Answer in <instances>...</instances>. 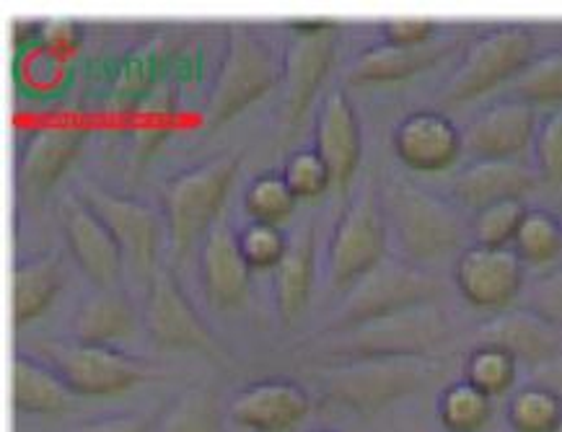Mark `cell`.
I'll list each match as a JSON object with an SVG mask.
<instances>
[{
  "label": "cell",
  "instance_id": "6da1fadb",
  "mask_svg": "<svg viewBox=\"0 0 562 432\" xmlns=\"http://www.w3.org/2000/svg\"><path fill=\"white\" fill-rule=\"evenodd\" d=\"M379 197L386 234H392L400 257L417 268L461 249L470 234V226L449 200L409 179H389L379 190Z\"/></svg>",
  "mask_w": 562,
  "mask_h": 432
},
{
  "label": "cell",
  "instance_id": "7a4b0ae2",
  "mask_svg": "<svg viewBox=\"0 0 562 432\" xmlns=\"http://www.w3.org/2000/svg\"><path fill=\"white\" fill-rule=\"evenodd\" d=\"M441 371L443 363L436 355H396L329 360L312 376L329 401L358 414H373L415 394Z\"/></svg>",
  "mask_w": 562,
  "mask_h": 432
},
{
  "label": "cell",
  "instance_id": "3957f363",
  "mask_svg": "<svg viewBox=\"0 0 562 432\" xmlns=\"http://www.w3.org/2000/svg\"><path fill=\"white\" fill-rule=\"evenodd\" d=\"M449 334L451 323L438 300H423L352 327L327 331L329 342L322 344V355L327 352L335 360L434 355Z\"/></svg>",
  "mask_w": 562,
  "mask_h": 432
},
{
  "label": "cell",
  "instance_id": "277c9868",
  "mask_svg": "<svg viewBox=\"0 0 562 432\" xmlns=\"http://www.w3.org/2000/svg\"><path fill=\"white\" fill-rule=\"evenodd\" d=\"M280 78H283V60L270 39H265L249 24L234 21L226 32V47L205 104L207 125L213 127L231 120L257 96L270 91Z\"/></svg>",
  "mask_w": 562,
  "mask_h": 432
},
{
  "label": "cell",
  "instance_id": "5b68a950",
  "mask_svg": "<svg viewBox=\"0 0 562 432\" xmlns=\"http://www.w3.org/2000/svg\"><path fill=\"white\" fill-rule=\"evenodd\" d=\"M236 166H239V156L221 154L192 169L179 171L164 184L161 213L175 257L182 259L198 241V236L207 234V228L213 226L215 213L236 174Z\"/></svg>",
  "mask_w": 562,
  "mask_h": 432
},
{
  "label": "cell",
  "instance_id": "8992f818",
  "mask_svg": "<svg viewBox=\"0 0 562 432\" xmlns=\"http://www.w3.org/2000/svg\"><path fill=\"white\" fill-rule=\"evenodd\" d=\"M441 293V280L407 259L386 254L350 285L348 295L335 311V319L324 331L352 327V323L400 311V308L423 304V300H436Z\"/></svg>",
  "mask_w": 562,
  "mask_h": 432
},
{
  "label": "cell",
  "instance_id": "52a82bcc",
  "mask_svg": "<svg viewBox=\"0 0 562 432\" xmlns=\"http://www.w3.org/2000/svg\"><path fill=\"white\" fill-rule=\"evenodd\" d=\"M535 34L521 24L493 26L464 47V55L441 89L443 104L470 102L503 81H514L535 57Z\"/></svg>",
  "mask_w": 562,
  "mask_h": 432
},
{
  "label": "cell",
  "instance_id": "ba28073f",
  "mask_svg": "<svg viewBox=\"0 0 562 432\" xmlns=\"http://www.w3.org/2000/svg\"><path fill=\"white\" fill-rule=\"evenodd\" d=\"M386 220L381 211L379 190L363 184L337 218L327 249L329 283L352 285L386 257Z\"/></svg>",
  "mask_w": 562,
  "mask_h": 432
},
{
  "label": "cell",
  "instance_id": "9c48e42d",
  "mask_svg": "<svg viewBox=\"0 0 562 432\" xmlns=\"http://www.w3.org/2000/svg\"><path fill=\"white\" fill-rule=\"evenodd\" d=\"M49 365L60 373L74 394L110 396L150 378V368L140 360L110 348V344L49 342L40 348Z\"/></svg>",
  "mask_w": 562,
  "mask_h": 432
},
{
  "label": "cell",
  "instance_id": "30bf717a",
  "mask_svg": "<svg viewBox=\"0 0 562 432\" xmlns=\"http://www.w3.org/2000/svg\"><path fill=\"white\" fill-rule=\"evenodd\" d=\"M83 203L91 207L104 226L112 230L114 241L122 251V259L146 280L156 272V249H158V218L148 205L138 200L122 197V194L106 192L97 184H81Z\"/></svg>",
  "mask_w": 562,
  "mask_h": 432
},
{
  "label": "cell",
  "instance_id": "8fae6325",
  "mask_svg": "<svg viewBox=\"0 0 562 432\" xmlns=\"http://www.w3.org/2000/svg\"><path fill=\"white\" fill-rule=\"evenodd\" d=\"M86 129L74 117H60L32 129L16 158V192L21 203H34L57 182L81 148Z\"/></svg>",
  "mask_w": 562,
  "mask_h": 432
},
{
  "label": "cell",
  "instance_id": "7c38bea8",
  "mask_svg": "<svg viewBox=\"0 0 562 432\" xmlns=\"http://www.w3.org/2000/svg\"><path fill=\"white\" fill-rule=\"evenodd\" d=\"M453 283L480 308H503L521 293L524 262L510 247L470 243L453 262Z\"/></svg>",
  "mask_w": 562,
  "mask_h": 432
},
{
  "label": "cell",
  "instance_id": "4fadbf2b",
  "mask_svg": "<svg viewBox=\"0 0 562 432\" xmlns=\"http://www.w3.org/2000/svg\"><path fill=\"white\" fill-rule=\"evenodd\" d=\"M146 329L150 340L164 348L215 352V340L169 270L158 268L148 280Z\"/></svg>",
  "mask_w": 562,
  "mask_h": 432
},
{
  "label": "cell",
  "instance_id": "5bb4252c",
  "mask_svg": "<svg viewBox=\"0 0 562 432\" xmlns=\"http://www.w3.org/2000/svg\"><path fill=\"white\" fill-rule=\"evenodd\" d=\"M60 223L65 241L74 251L78 268L99 291H112L120 280L122 251L104 220L83 203L81 194H68L60 203Z\"/></svg>",
  "mask_w": 562,
  "mask_h": 432
},
{
  "label": "cell",
  "instance_id": "9a60e30c",
  "mask_svg": "<svg viewBox=\"0 0 562 432\" xmlns=\"http://www.w3.org/2000/svg\"><path fill=\"white\" fill-rule=\"evenodd\" d=\"M335 29L322 32H295L288 39L283 55V99H280V114L283 125L295 127L304 117L312 96L327 76L329 65L335 60Z\"/></svg>",
  "mask_w": 562,
  "mask_h": 432
},
{
  "label": "cell",
  "instance_id": "2e32d148",
  "mask_svg": "<svg viewBox=\"0 0 562 432\" xmlns=\"http://www.w3.org/2000/svg\"><path fill=\"white\" fill-rule=\"evenodd\" d=\"M474 344H493L531 368L562 355V327L539 316L531 308L518 306L501 311L474 329Z\"/></svg>",
  "mask_w": 562,
  "mask_h": 432
},
{
  "label": "cell",
  "instance_id": "e0dca14e",
  "mask_svg": "<svg viewBox=\"0 0 562 432\" xmlns=\"http://www.w3.org/2000/svg\"><path fill=\"white\" fill-rule=\"evenodd\" d=\"M535 106L516 96H506L474 114L461 133V143L472 158H516L535 143Z\"/></svg>",
  "mask_w": 562,
  "mask_h": 432
},
{
  "label": "cell",
  "instance_id": "ac0fdd59",
  "mask_svg": "<svg viewBox=\"0 0 562 432\" xmlns=\"http://www.w3.org/2000/svg\"><path fill=\"white\" fill-rule=\"evenodd\" d=\"M312 399L306 388L288 378H265L244 386L231 399L228 414L255 432H285L304 420Z\"/></svg>",
  "mask_w": 562,
  "mask_h": 432
},
{
  "label": "cell",
  "instance_id": "d6986e66",
  "mask_svg": "<svg viewBox=\"0 0 562 432\" xmlns=\"http://www.w3.org/2000/svg\"><path fill=\"white\" fill-rule=\"evenodd\" d=\"M394 154L413 171H441L457 161L461 129L438 110H415L396 122L392 133Z\"/></svg>",
  "mask_w": 562,
  "mask_h": 432
},
{
  "label": "cell",
  "instance_id": "ffe728a7",
  "mask_svg": "<svg viewBox=\"0 0 562 432\" xmlns=\"http://www.w3.org/2000/svg\"><path fill=\"white\" fill-rule=\"evenodd\" d=\"M314 143L316 154L327 163L333 186L342 192L350 177L356 174L360 150H363L358 114L342 89H333L324 96L319 112H316Z\"/></svg>",
  "mask_w": 562,
  "mask_h": 432
},
{
  "label": "cell",
  "instance_id": "44dd1931",
  "mask_svg": "<svg viewBox=\"0 0 562 432\" xmlns=\"http://www.w3.org/2000/svg\"><path fill=\"white\" fill-rule=\"evenodd\" d=\"M537 171L516 158H472L451 179V197L477 213L501 200H524L537 186Z\"/></svg>",
  "mask_w": 562,
  "mask_h": 432
},
{
  "label": "cell",
  "instance_id": "7402d4cb",
  "mask_svg": "<svg viewBox=\"0 0 562 432\" xmlns=\"http://www.w3.org/2000/svg\"><path fill=\"white\" fill-rule=\"evenodd\" d=\"M459 45L457 34H436L434 39L420 42V45H379L366 47L363 53L352 57L348 70H345V81L348 83H389L402 81L420 70L436 65L441 57L451 53Z\"/></svg>",
  "mask_w": 562,
  "mask_h": 432
},
{
  "label": "cell",
  "instance_id": "603a6c76",
  "mask_svg": "<svg viewBox=\"0 0 562 432\" xmlns=\"http://www.w3.org/2000/svg\"><path fill=\"white\" fill-rule=\"evenodd\" d=\"M200 280L207 304L228 308L247 295L249 262L239 249V236L226 220H215L207 228L200 251Z\"/></svg>",
  "mask_w": 562,
  "mask_h": 432
},
{
  "label": "cell",
  "instance_id": "cb8c5ba5",
  "mask_svg": "<svg viewBox=\"0 0 562 432\" xmlns=\"http://www.w3.org/2000/svg\"><path fill=\"white\" fill-rule=\"evenodd\" d=\"M314 220L299 223L288 234L285 251L276 264V275H272V295H276V308L283 323H293L304 311L314 280Z\"/></svg>",
  "mask_w": 562,
  "mask_h": 432
},
{
  "label": "cell",
  "instance_id": "d4e9b609",
  "mask_svg": "<svg viewBox=\"0 0 562 432\" xmlns=\"http://www.w3.org/2000/svg\"><path fill=\"white\" fill-rule=\"evenodd\" d=\"M13 405L29 414H60L68 409L74 391L53 365L29 355L13 357Z\"/></svg>",
  "mask_w": 562,
  "mask_h": 432
},
{
  "label": "cell",
  "instance_id": "484cf974",
  "mask_svg": "<svg viewBox=\"0 0 562 432\" xmlns=\"http://www.w3.org/2000/svg\"><path fill=\"white\" fill-rule=\"evenodd\" d=\"M63 280V257L42 254L32 259H21L13 264L11 272V304H13V323L24 327L26 321L37 319L45 311L57 293Z\"/></svg>",
  "mask_w": 562,
  "mask_h": 432
},
{
  "label": "cell",
  "instance_id": "4316f807",
  "mask_svg": "<svg viewBox=\"0 0 562 432\" xmlns=\"http://www.w3.org/2000/svg\"><path fill=\"white\" fill-rule=\"evenodd\" d=\"M135 314L130 300L120 291H99L83 298L74 311L76 342L83 344H110L130 334Z\"/></svg>",
  "mask_w": 562,
  "mask_h": 432
},
{
  "label": "cell",
  "instance_id": "83f0119b",
  "mask_svg": "<svg viewBox=\"0 0 562 432\" xmlns=\"http://www.w3.org/2000/svg\"><path fill=\"white\" fill-rule=\"evenodd\" d=\"M436 409L446 432H480L493 414V396L467 378H459L438 394Z\"/></svg>",
  "mask_w": 562,
  "mask_h": 432
},
{
  "label": "cell",
  "instance_id": "f1b7e54d",
  "mask_svg": "<svg viewBox=\"0 0 562 432\" xmlns=\"http://www.w3.org/2000/svg\"><path fill=\"white\" fill-rule=\"evenodd\" d=\"M510 249L524 264H547L562 254V218L544 207H526Z\"/></svg>",
  "mask_w": 562,
  "mask_h": 432
},
{
  "label": "cell",
  "instance_id": "f546056e",
  "mask_svg": "<svg viewBox=\"0 0 562 432\" xmlns=\"http://www.w3.org/2000/svg\"><path fill=\"white\" fill-rule=\"evenodd\" d=\"M506 420L514 432H554L562 422V399L542 384H526L510 394Z\"/></svg>",
  "mask_w": 562,
  "mask_h": 432
},
{
  "label": "cell",
  "instance_id": "4dcf8cb0",
  "mask_svg": "<svg viewBox=\"0 0 562 432\" xmlns=\"http://www.w3.org/2000/svg\"><path fill=\"white\" fill-rule=\"evenodd\" d=\"M510 96L526 104H562V47L537 53L510 81Z\"/></svg>",
  "mask_w": 562,
  "mask_h": 432
},
{
  "label": "cell",
  "instance_id": "1f68e13d",
  "mask_svg": "<svg viewBox=\"0 0 562 432\" xmlns=\"http://www.w3.org/2000/svg\"><path fill=\"white\" fill-rule=\"evenodd\" d=\"M161 432H221V409L215 391L207 386H192L164 414Z\"/></svg>",
  "mask_w": 562,
  "mask_h": 432
},
{
  "label": "cell",
  "instance_id": "d6a6232c",
  "mask_svg": "<svg viewBox=\"0 0 562 432\" xmlns=\"http://www.w3.org/2000/svg\"><path fill=\"white\" fill-rule=\"evenodd\" d=\"M295 194L288 186L283 171H265L251 179L244 190V211L251 220L272 223L288 218L295 207Z\"/></svg>",
  "mask_w": 562,
  "mask_h": 432
},
{
  "label": "cell",
  "instance_id": "836d02e7",
  "mask_svg": "<svg viewBox=\"0 0 562 432\" xmlns=\"http://www.w3.org/2000/svg\"><path fill=\"white\" fill-rule=\"evenodd\" d=\"M516 357L493 344H474V350L464 360V378L493 399L510 391V386L516 384Z\"/></svg>",
  "mask_w": 562,
  "mask_h": 432
},
{
  "label": "cell",
  "instance_id": "e575fe53",
  "mask_svg": "<svg viewBox=\"0 0 562 432\" xmlns=\"http://www.w3.org/2000/svg\"><path fill=\"white\" fill-rule=\"evenodd\" d=\"M526 213L524 200H501L482 211L472 213L470 230L474 243H485V247H508L514 241V234Z\"/></svg>",
  "mask_w": 562,
  "mask_h": 432
},
{
  "label": "cell",
  "instance_id": "d590c367",
  "mask_svg": "<svg viewBox=\"0 0 562 432\" xmlns=\"http://www.w3.org/2000/svg\"><path fill=\"white\" fill-rule=\"evenodd\" d=\"M13 68H16L19 81L32 91L60 89L65 76H68V60L49 53V49L42 47L40 42H34V45L26 49H19L16 65H13Z\"/></svg>",
  "mask_w": 562,
  "mask_h": 432
},
{
  "label": "cell",
  "instance_id": "8d00e7d4",
  "mask_svg": "<svg viewBox=\"0 0 562 432\" xmlns=\"http://www.w3.org/2000/svg\"><path fill=\"white\" fill-rule=\"evenodd\" d=\"M283 177L295 197H316V194H322L327 186H333L327 163L322 161L316 148L293 150V154L285 158Z\"/></svg>",
  "mask_w": 562,
  "mask_h": 432
},
{
  "label": "cell",
  "instance_id": "74e56055",
  "mask_svg": "<svg viewBox=\"0 0 562 432\" xmlns=\"http://www.w3.org/2000/svg\"><path fill=\"white\" fill-rule=\"evenodd\" d=\"M236 236H239V249L249 268H276L288 241L278 226L262 220H249L241 230H236Z\"/></svg>",
  "mask_w": 562,
  "mask_h": 432
},
{
  "label": "cell",
  "instance_id": "f35d334b",
  "mask_svg": "<svg viewBox=\"0 0 562 432\" xmlns=\"http://www.w3.org/2000/svg\"><path fill=\"white\" fill-rule=\"evenodd\" d=\"M535 161L537 177L550 184L562 182V104L554 106L550 114L537 125L535 135Z\"/></svg>",
  "mask_w": 562,
  "mask_h": 432
},
{
  "label": "cell",
  "instance_id": "ab89813d",
  "mask_svg": "<svg viewBox=\"0 0 562 432\" xmlns=\"http://www.w3.org/2000/svg\"><path fill=\"white\" fill-rule=\"evenodd\" d=\"M524 306L562 327V268H554L537 277L529 287Z\"/></svg>",
  "mask_w": 562,
  "mask_h": 432
},
{
  "label": "cell",
  "instance_id": "60d3db41",
  "mask_svg": "<svg viewBox=\"0 0 562 432\" xmlns=\"http://www.w3.org/2000/svg\"><path fill=\"white\" fill-rule=\"evenodd\" d=\"M436 34V21L430 16H389L381 21V37L389 45H420Z\"/></svg>",
  "mask_w": 562,
  "mask_h": 432
},
{
  "label": "cell",
  "instance_id": "b9f144b4",
  "mask_svg": "<svg viewBox=\"0 0 562 432\" xmlns=\"http://www.w3.org/2000/svg\"><path fill=\"white\" fill-rule=\"evenodd\" d=\"M37 42L45 49H49V53L60 55L68 60V57L78 49V45H81V29H78L76 21L68 16L42 19Z\"/></svg>",
  "mask_w": 562,
  "mask_h": 432
},
{
  "label": "cell",
  "instance_id": "7bdbcfd3",
  "mask_svg": "<svg viewBox=\"0 0 562 432\" xmlns=\"http://www.w3.org/2000/svg\"><path fill=\"white\" fill-rule=\"evenodd\" d=\"M150 424L146 414H106L78 422L70 432H150Z\"/></svg>",
  "mask_w": 562,
  "mask_h": 432
},
{
  "label": "cell",
  "instance_id": "ee69618b",
  "mask_svg": "<svg viewBox=\"0 0 562 432\" xmlns=\"http://www.w3.org/2000/svg\"><path fill=\"white\" fill-rule=\"evenodd\" d=\"M531 384H542L547 388H552V391L562 399V355L535 368V380H531Z\"/></svg>",
  "mask_w": 562,
  "mask_h": 432
},
{
  "label": "cell",
  "instance_id": "f6af8a7d",
  "mask_svg": "<svg viewBox=\"0 0 562 432\" xmlns=\"http://www.w3.org/2000/svg\"><path fill=\"white\" fill-rule=\"evenodd\" d=\"M295 32H322V29H335L337 19L333 16H314V19H291L288 21Z\"/></svg>",
  "mask_w": 562,
  "mask_h": 432
},
{
  "label": "cell",
  "instance_id": "bcb514c9",
  "mask_svg": "<svg viewBox=\"0 0 562 432\" xmlns=\"http://www.w3.org/2000/svg\"><path fill=\"white\" fill-rule=\"evenodd\" d=\"M314 432H333V430H314Z\"/></svg>",
  "mask_w": 562,
  "mask_h": 432
},
{
  "label": "cell",
  "instance_id": "7dc6e473",
  "mask_svg": "<svg viewBox=\"0 0 562 432\" xmlns=\"http://www.w3.org/2000/svg\"><path fill=\"white\" fill-rule=\"evenodd\" d=\"M554 432H562V422H560V428H558V430H554Z\"/></svg>",
  "mask_w": 562,
  "mask_h": 432
}]
</instances>
